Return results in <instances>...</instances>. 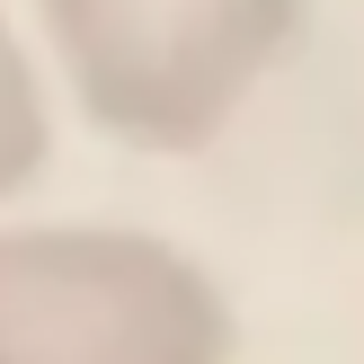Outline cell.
Wrapping results in <instances>:
<instances>
[{"label": "cell", "mask_w": 364, "mask_h": 364, "mask_svg": "<svg viewBox=\"0 0 364 364\" xmlns=\"http://www.w3.org/2000/svg\"><path fill=\"white\" fill-rule=\"evenodd\" d=\"M231 302L134 223H0V364H231Z\"/></svg>", "instance_id": "obj_1"}, {"label": "cell", "mask_w": 364, "mask_h": 364, "mask_svg": "<svg viewBox=\"0 0 364 364\" xmlns=\"http://www.w3.org/2000/svg\"><path fill=\"white\" fill-rule=\"evenodd\" d=\"M63 89L134 151H205L284 63L302 0H36Z\"/></svg>", "instance_id": "obj_2"}, {"label": "cell", "mask_w": 364, "mask_h": 364, "mask_svg": "<svg viewBox=\"0 0 364 364\" xmlns=\"http://www.w3.org/2000/svg\"><path fill=\"white\" fill-rule=\"evenodd\" d=\"M45 160H53V98H45V71H36L18 18L0 9V205L18 187H36Z\"/></svg>", "instance_id": "obj_3"}]
</instances>
